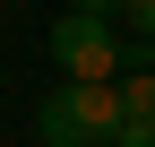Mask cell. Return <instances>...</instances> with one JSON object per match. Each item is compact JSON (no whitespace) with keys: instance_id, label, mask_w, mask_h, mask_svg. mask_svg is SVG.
<instances>
[{"instance_id":"1","label":"cell","mask_w":155,"mask_h":147,"mask_svg":"<svg viewBox=\"0 0 155 147\" xmlns=\"http://www.w3.org/2000/svg\"><path fill=\"white\" fill-rule=\"evenodd\" d=\"M43 147H121V87H52L35 104Z\"/></svg>"},{"instance_id":"2","label":"cell","mask_w":155,"mask_h":147,"mask_svg":"<svg viewBox=\"0 0 155 147\" xmlns=\"http://www.w3.org/2000/svg\"><path fill=\"white\" fill-rule=\"evenodd\" d=\"M52 61H61V87H121V35H112V17L69 9L52 26Z\"/></svg>"},{"instance_id":"3","label":"cell","mask_w":155,"mask_h":147,"mask_svg":"<svg viewBox=\"0 0 155 147\" xmlns=\"http://www.w3.org/2000/svg\"><path fill=\"white\" fill-rule=\"evenodd\" d=\"M121 147H155V69L121 78Z\"/></svg>"},{"instance_id":"4","label":"cell","mask_w":155,"mask_h":147,"mask_svg":"<svg viewBox=\"0 0 155 147\" xmlns=\"http://www.w3.org/2000/svg\"><path fill=\"white\" fill-rule=\"evenodd\" d=\"M129 26H138V43H155V0H129Z\"/></svg>"},{"instance_id":"5","label":"cell","mask_w":155,"mask_h":147,"mask_svg":"<svg viewBox=\"0 0 155 147\" xmlns=\"http://www.w3.org/2000/svg\"><path fill=\"white\" fill-rule=\"evenodd\" d=\"M78 9H86V17H112V9H129V0H78Z\"/></svg>"}]
</instances>
